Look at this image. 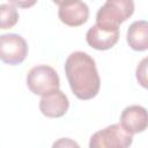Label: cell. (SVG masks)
I'll return each instance as SVG.
<instances>
[{"instance_id": "obj_6", "label": "cell", "mask_w": 148, "mask_h": 148, "mask_svg": "<svg viewBox=\"0 0 148 148\" xmlns=\"http://www.w3.org/2000/svg\"><path fill=\"white\" fill-rule=\"evenodd\" d=\"M119 38V27L96 23L86 34V40L95 50L105 51L113 47Z\"/></svg>"}, {"instance_id": "obj_1", "label": "cell", "mask_w": 148, "mask_h": 148, "mask_svg": "<svg viewBox=\"0 0 148 148\" xmlns=\"http://www.w3.org/2000/svg\"><path fill=\"white\" fill-rule=\"evenodd\" d=\"M65 73L73 94L82 101L94 98L101 87L95 60L86 52L75 51L65 62Z\"/></svg>"}, {"instance_id": "obj_11", "label": "cell", "mask_w": 148, "mask_h": 148, "mask_svg": "<svg viewBox=\"0 0 148 148\" xmlns=\"http://www.w3.org/2000/svg\"><path fill=\"white\" fill-rule=\"evenodd\" d=\"M18 21V13L10 3L0 5V29H10Z\"/></svg>"}, {"instance_id": "obj_2", "label": "cell", "mask_w": 148, "mask_h": 148, "mask_svg": "<svg viewBox=\"0 0 148 148\" xmlns=\"http://www.w3.org/2000/svg\"><path fill=\"white\" fill-rule=\"evenodd\" d=\"M133 134L126 131L120 124L110 125L90 138V148H126L132 145Z\"/></svg>"}, {"instance_id": "obj_12", "label": "cell", "mask_w": 148, "mask_h": 148, "mask_svg": "<svg viewBox=\"0 0 148 148\" xmlns=\"http://www.w3.org/2000/svg\"><path fill=\"white\" fill-rule=\"evenodd\" d=\"M136 79L143 88H147V58L142 59L139 64L136 68Z\"/></svg>"}, {"instance_id": "obj_3", "label": "cell", "mask_w": 148, "mask_h": 148, "mask_svg": "<svg viewBox=\"0 0 148 148\" xmlns=\"http://www.w3.org/2000/svg\"><path fill=\"white\" fill-rule=\"evenodd\" d=\"M27 86L32 94L42 96L59 89L60 80L54 68L47 65H38L29 71L27 75Z\"/></svg>"}, {"instance_id": "obj_7", "label": "cell", "mask_w": 148, "mask_h": 148, "mask_svg": "<svg viewBox=\"0 0 148 148\" xmlns=\"http://www.w3.org/2000/svg\"><path fill=\"white\" fill-rule=\"evenodd\" d=\"M69 108L68 97L59 89L52 90L45 95H42L39 101L40 112L49 118L62 117Z\"/></svg>"}, {"instance_id": "obj_8", "label": "cell", "mask_w": 148, "mask_h": 148, "mask_svg": "<svg viewBox=\"0 0 148 148\" xmlns=\"http://www.w3.org/2000/svg\"><path fill=\"white\" fill-rule=\"evenodd\" d=\"M59 20L68 27H79L87 22L89 17V8L81 0H73L68 3L59 6Z\"/></svg>"}, {"instance_id": "obj_13", "label": "cell", "mask_w": 148, "mask_h": 148, "mask_svg": "<svg viewBox=\"0 0 148 148\" xmlns=\"http://www.w3.org/2000/svg\"><path fill=\"white\" fill-rule=\"evenodd\" d=\"M8 1L10 5L18 8H30L37 2V0H8Z\"/></svg>"}, {"instance_id": "obj_15", "label": "cell", "mask_w": 148, "mask_h": 148, "mask_svg": "<svg viewBox=\"0 0 148 148\" xmlns=\"http://www.w3.org/2000/svg\"><path fill=\"white\" fill-rule=\"evenodd\" d=\"M54 3H57V5H59V6H61V5H65V3H68V2H71V1H73V0H52Z\"/></svg>"}, {"instance_id": "obj_4", "label": "cell", "mask_w": 148, "mask_h": 148, "mask_svg": "<svg viewBox=\"0 0 148 148\" xmlns=\"http://www.w3.org/2000/svg\"><path fill=\"white\" fill-rule=\"evenodd\" d=\"M133 12V0H106L96 14V23L119 27L132 16Z\"/></svg>"}, {"instance_id": "obj_9", "label": "cell", "mask_w": 148, "mask_h": 148, "mask_svg": "<svg viewBox=\"0 0 148 148\" xmlns=\"http://www.w3.org/2000/svg\"><path fill=\"white\" fill-rule=\"evenodd\" d=\"M120 125L131 134L141 133L147 128V110L141 105H130L120 114Z\"/></svg>"}, {"instance_id": "obj_10", "label": "cell", "mask_w": 148, "mask_h": 148, "mask_svg": "<svg viewBox=\"0 0 148 148\" xmlns=\"http://www.w3.org/2000/svg\"><path fill=\"white\" fill-rule=\"evenodd\" d=\"M127 43L134 51L148 49V23L145 20L133 22L127 30Z\"/></svg>"}, {"instance_id": "obj_5", "label": "cell", "mask_w": 148, "mask_h": 148, "mask_svg": "<svg viewBox=\"0 0 148 148\" xmlns=\"http://www.w3.org/2000/svg\"><path fill=\"white\" fill-rule=\"evenodd\" d=\"M28 56V44L17 34L0 36V60L7 65H18Z\"/></svg>"}, {"instance_id": "obj_14", "label": "cell", "mask_w": 148, "mask_h": 148, "mask_svg": "<svg viewBox=\"0 0 148 148\" xmlns=\"http://www.w3.org/2000/svg\"><path fill=\"white\" fill-rule=\"evenodd\" d=\"M58 146H61V147H79V145L76 143V142H74V141H72V140H69V139H60L58 142H54L53 143V147H58Z\"/></svg>"}]
</instances>
